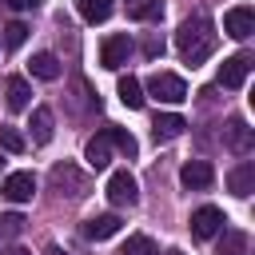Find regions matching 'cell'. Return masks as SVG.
Returning <instances> with one entry per match:
<instances>
[{"label":"cell","mask_w":255,"mask_h":255,"mask_svg":"<svg viewBox=\"0 0 255 255\" xmlns=\"http://www.w3.org/2000/svg\"><path fill=\"white\" fill-rule=\"evenodd\" d=\"M175 48H179V56H183L191 68L203 64V60L211 56V48H215V28H211V20H207L203 12L187 16V20L179 24V32H175Z\"/></svg>","instance_id":"6da1fadb"},{"label":"cell","mask_w":255,"mask_h":255,"mask_svg":"<svg viewBox=\"0 0 255 255\" xmlns=\"http://www.w3.org/2000/svg\"><path fill=\"white\" fill-rule=\"evenodd\" d=\"M147 92H151L159 104H183V100H187V84H183V76H175V72H155V76L147 80Z\"/></svg>","instance_id":"7a4b0ae2"},{"label":"cell","mask_w":255,"mask_h":255,"mask_svg":"<svg viewBox=\"0 0 255 255\" xmlns=\"http://www.w3.org/2000/svg\"><path fill=\"white\" fill-rule=\"evenodd\" d=\"M251 68H255V56H251V52L227 56V60L219 64V88H243L247 76H251Z\"/></svg>","instance_id":"3957f363"},{"label":"cell","mask_w":255,"mask_h":255,"mask_svg":"<svg viewBox=\"0 0 255 255\" xmlns=\"http://www.w3.org/2000/svg\"><path fill=\"white\" fill-rule=\"evenodd\" d=\"M128 56H131V36H128V32H112V36L100 44V64H104L108 72H120V68L128 64Z\"/></svg>","instance_id":"277c9868"},{"label":"cell","mask_w":255,"mask_h":255,"mask_svg":"<svg viewBox=\"0 0 255 255\" xmlns=\"http://www.w3.org/2000/svg\"><path fill=\"white\" fill-rule=\"evenodd\" d=\"M223 211L215 207V203H203V207H195L191 211V235L195 239H215L219 231H223Z\"/></svg>","instance_id":"5b68a950"},{"label":"cell","mask_w":255,"mask_h":255,"mask_svg":"<svg viewBox=\"0 0 255 255\" xmlns=\"http://www.w3.org/2000/svg\"><path fill=\"white\" fill-rule=\"evenodd\" d=\"M108 199H112L116 207H131V203L139 199L135 175H131V171H112V175H108Z\"/></svg>","instance_id":"8992f818"},{"label":"cell","mask_w":255,"mask_h":255,"mask_svg":"<svg viewBox=\"0 0 255 255\" xmlns=\"http://www.w3.org/2000/svg\"><path fill=\"white\" fill-rule=\"evenodd\" d=\"M223 32H227L231 40H247V36L255 32V8H251V4H239V8L223 12Z\"/></svg>","instance_id":"52a82bcc"},{"label":"cell","mask_w":255,"mask_h":255,"mask_svg":"<svg viewBox=\"0 0 255 255\" xmlns=\"http://www.w3.org/2000/svg\"><path fill=\"white\" fill-rule=\"evenodd\" d=\"M211 179H215V171H211V163H207V159H187V163L179 167V183H183V187H191V191L211 187Z\"/></svg>","instance_id":"ba28073f"},{"label":"cell","mask_w":255,"mask_h":255,"mask_svg":"<svg viewBox=\"0 0 255 255\" xmlns=\"http://www.w3.org/2000/svg\"><path fill=\"white\" fill-rule=\"evenodd\" d=\"M0 191H4L12 203H28V199L36 195V175H32V171H12Z\"/></svg>","instance_id":"9c48e42d"},{"label":"cell","mask_w":255,"mask_h":255,"mask_svg":"<svg viewBox=\"0 0 255 255\" xmlns=\"http://www.w3.org/2000/svg\"><path fill=\"white\" fill-rule=\"evenodd\" d=\"M227 191L239 195V199H247V195L255 191V163H251V159H243L239 167L227 171Z\"/></svg>","instance_id":"30bf717a"},{"label":"cell","mask_w":255,"mask_h":255,"mask_svg":"<svg viewBox=\"0 0 255 255\" xmlns=\"http://www.w3.org/2000/svg\"><path fill=\"white\" fill-rule=\"evenodd\" d=\"M52 187H56L60 195H80V191H84V179H80V171H76L72 163H56V167H52Z\"/></svg>","instance_id":"8fae6325"},{"label":"cell","mask_w":255,"mask_h":255,"mask_svg":"<svg viewBox=\"0 0 255 255\" xmlns=\"http://www.w3.org/2000/svg\"><path fill=\"white\" fill-rule=\"evenodd\" d=\"M223 131H227V147H231L235 155H247V151L255 147V131L247 128V120H231Z\"/></svg>","instance_id":"7c38bea8"},{"label":"cell","mask_w":255,"mask_h":255,"mask_svg":"<svg viewBox=\"0 0 255 255\" xmlns=\"http://www.w3.org/2000/svg\"><path fill=\"white\" fill-rule=\"evenodd\" d=\"M84 159H88V167H92V171H104V167H108V159H112V139H108V131H100V135H92V139H88Z\"/></svg>","instance_id":"4fadbf2b"},{"label":"cell","mask_w":255,"mask_h":255,"mask_svg":"<svg viewBox=\"0 0 255 255\" xmlns=\"http://www.w3.org/2000/svg\"><path fill=\"white\" fill-rule=\"evenodd\" d=\"M183 128H187V120H183V116H175V112H163V116H155V124H151V135H155V143H167V139L183 135Z\"/></svg>","instance_id":"5bb4252c"},{"label":"cell","mask_w":255,"mask_h":255,"mask_svg":"<svg viewBox=\"0 0 255 255\" xmlns=\"http://www.w3.org/2000/svg\"><path fill=\"white\" fill-rule=\"evenodd\" d=\"M116 231H120V215H116V211L92 215V219L84 223V235H88V239H96V243H100V239H112Z\"/></svg>","instance_id":"9a60e30c"},{"label":"cell","mask_w":255,"mask_h":255,"mask_svg":"<svg viewBox=\"0 0 255 255\" xmlns=\"http://www.w3.org/2000/svg\"><path fill=\"white\" fill-rule=\"evenodd\" d=\"M4 100H8V108H12V112H24V108H28V100H32L28 80H24V76H8V84H4Z\"/></svg>","instance_id":"2e32d148"},{"label":"cell","mask_w":255,"mask_h":255,"mask_svg":"<svg viewBox=\"0 0 255 255\" xmlns=\"http://www.w3.org/2000/svg\"><path fill=\"white\" fill-rule=\"evenodd\" d=\"M116 92H120V104H124V108H131V112H135V108H143V100H147V96H143V84H139L135 76H120Z\"/></svg>","instance_id":"e0dca14e"},{"label":"cell","mask_w":255,"mask_h":255,"mask_svg":"<svg viewBox=\"0 0 255 255\" xmlns=\"http://www.w3.org/2000/svg\"><path fill=\"white\" fill-rule=\"evenodd\" d=\"M28 128H32V139H36V143H48V139H52V131H56V120H52V112H48V108H36Z\"/></svg>","instance_id":"ac0fdd59"},{"label":"cell","mask_w":255,"mask_h":255,"mask_svg":"<svg viewBox=\"0 0 255 255\" xmlns=\"http://www.w3.org/2000/svg\"><path fill=\"white\" fill-rule=\"evenodd\" d=\"M76 12H80V20L100 24V20L112 16V0H76Z\"/></svg>","instance_id":"d6986e66"},{"label":"cell","mask_w":255,"mask_h":255,"mask_svg":"<svg viewBox=\"0 0 255 255\" xmlns=\"http://www.w3.org/2000/svg\"><path fill=\"white\" fill-rule=\"evenodd\" d=\"M32 76L36 80H60V60L52 52H36L32 56Z\"/></svg>","instance_id":"ffe728a7"},{"label":"cell","mask_w":255,"mask_h":255,"mask_svg":"<svg viewBox=\"0 0 255 255\" xmlns=\"http://www.w3.org/2000/svg\"><path fill=\"white\" fill-rule=\"evenodd\" d=\"M219 255H251V239H247V231H223V239H219Z\"/></svg>","instance_id":"44dd1931"},{"label":"cell","mask_w":255,"mask_h":255,"mask_svg":"<svg viewBox=\"0 0 255 255\" xmlns=\"http://www.w3.org/2000/svg\"><path fill=\"white\" fill-rule=\"evenodd\" d=\"M104 131H108V139H112V147H116L120 155H128V159H131V155L139 151V143H135V135H131L128 128H104Z\"/></svg>","instance_id":"7402d4cb"},{"label":"cell","mask_w":255,"mask_h":255,"mask_svg":"<svg viewBox=\"0 0 255 255\" xmlns=\"http://www.w3.org/2000/svg\"><path fill=\"white\" fill-rule=\"evenodd\" d=\"M128 4V16L131 20H159L163 16V4L159 0H124Z\"/></svg>","instance_id":"603a6c76"},{"label":"cell","mask_w":255,"mask_h":255,"mask_svg":"<svg viewBox=\"0 0 255 255\" xmlns=\"http://www.w3.org/2000/svg\"><path fill=\"white\" fill-rule=\"evenodd\" d=\"M120 255H159V251H155L151 235H131V239L120 247Z\"/></svg>","instance_id":"cb8c5ba5"},{"label":"cell","mask_w":255,"mask_h":255,"mask_svg":"<svg viewBox=\"0 0 255 255\" xmlns=\"http://www.w3.org/2000/svg\"><path fill=\"white\" fill-rule=\"evenodd\" d=\"M0 147H4V151H12V155H20V151L28 147V139H24L16 128H8V124H4V128H0Z\"/></svg>","instance_id":"d4e9b609"},{"label":"cell","mask_w":255,"mask_h":255,"mask_svg":"<svg viewBox=\"0 0 255 255\" xmlns=\"http://www.w3.org/2000/svg\"><path fill=\"white\" fill-rule=\"evenodd\" d=\"M28 40V24L24 20H12L8 28H4V48H20Z\"/></svg>","instance_id":"484cf974"},{"label":"cell","mask_w":255,"mask_h":255,"mask_svg":"<svg viewBox=\"0 0 255 255\" xmlns=\"http://www.w3.org/2000/svg\"><path fill=\"white\" fill-rule=\"evenodd\" d=\"M20 227H24V219H20V215H4V219H0V239H8V235H16Z\"/></svg>","instance_id":"4316f807"},{"label":"cell","mask_w":255,"mask_h":255,"mask_svg":"<svg viewBox=\"0 0 255 255\" xmlns=\"http://www.w3.org/2000/svg\"><path fill=\"white\" fill-rule=\"evenodd\" d=\"M143 52H147V56H151V60H155V56H159V52H163V40H155V36H151V40H147V44H143Z\"/></svg>","instance_id":"83f0119b"},{"label":"cell","mask_w":255,"mask_h":255,"mask_svg":"<svg viewBox=\"0 0 255 255\" xmlns=\"http://www.w3.org/2000/svg\"><path fill=\"white\" fill-rule=\"evenodd\" d=\"M0 8H12V12H24V8H32L28 0H0Z\"/></svg>","instance_id":"f1b7e54d"},{"label":"cell","mask_w":255,"mask_h":255,"mask_svg":"<svg viewBox=\"0 0 255 255\" xmlns=\"http://www.w3.org/2000/svg\"><path fill=\"white\" fill-rule=\"evenodd\" d=\"M0 255H32V251H24V247H8V251H0Z\"/></svg>","instance_id":"f546056e"},{"label":"cell","mask_w":255,"mask_h":255,"mask_svg":"<svg viewBox=\"0 0 255 255\" xmlns=\"http://www.w3.org/2000/svg\"><path fill=\"white\" fill-rule=\"evenodd\" d=\"M44 255H64V251H60V247H48V251H44Z\"/></svg>","instance_id":"4dcf8cb0"},{"label":"cell","mask_w":255,"mask_h":255,"mask_svg":"<svg viewBox=\"0 0 255 255\" xmlns=\"http://www.w3.org/2000/svg\"><path fill=\"white\" fill-rule=\"evenodd\" d=\"M163 255H183V251H175V247H171V251H163Z\"/></svg>","instance_id":"1f68e13d"},{"label":"cell","mask_w":255,"mask_h":255,"mask_svg":"<svg viewBox=\"0 0 255 255\" xmlns=\"http://www.w3.org/2000/svg\"><path fill=\"white\" fill-rule=\"evenodd\" d=\"M0 163H4V159H0Z\"/></svg>","instance_id":"d6a6232c"}]
</instances>
